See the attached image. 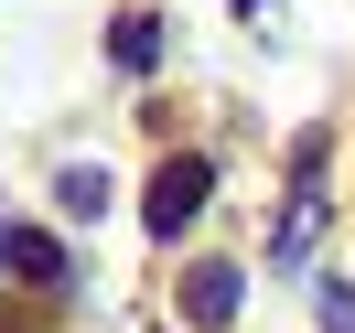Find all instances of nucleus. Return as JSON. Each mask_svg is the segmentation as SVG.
<instances>
[{
	"instance_id": "f257e3e1",
	"label": "nucleus",
	"mask_w": 355,
	"mask_h": 333,
	"mask_svg": "<svg viewBox=\"0 0 355 333\" xmlns=\"http://www.w3.org/2000/svg\"><path fill=\"white\" fill-rule=\"evenodd\" d=\"M205 194H216V161H205V151H173V161L151 172V226H162V237H173V226H194Z\"/></svg>"
},
{
	"instance_id": "f03ea898",
	"label": "nucleus",
	"mask_w": 355,
	"mask_h": 333,
	"mask_svg": "<svg viewBox=\"0 0 355 333\" xmlns=\"http://www.w3.org/2000/svg\"><path fill=\"white\" fill-rule=\"evenodd\" d=\"M237 258H194L183 269V312H194V323H237Z\"/></svg>"
},
{
	"instance_id": "7ed1b4c3",
	"label": "nucleus",
	"mask_w": 355,
	"mask_h": 333,
	"mask_svg": "<svg viewBox=\"0 0 355 333\" xmlns=\"http://www.w3.org/2000/svg\"><path fill=\"white\" fill-rule=\"evenodd\" d=\"M0 269H22V280H65V247H54V237H0Z\"/></svg>"
},
{
	"instance_id": "20e7f679",
	"label": "nucleus",
	"mask_w": 355,
	"mask_h": 333,
	"mask_svg": "<svg viewBox=\"0 0 355 333\" xmlns=\"http://www.w3.org/2000/svg\"><path fill=\"white\" fill-rule=\"evenodd\" d=\"M108 54H119V65H130V75H151V65H162V22H151V11H130Z\"/></svg>"
},
{
	"instance_id": "39448f33",
	"label": "nucleus",
	"mask_w": 355,
	"mask_h": 333,
	"mask_svg": "<svg viewBox=\"0 0 355 333\" xmlns=\"http://www.w3.org/2000/svg\"><path fill=\"white\" fill-rule=\"evenodd\" d=\"M54 194H65V215H97V204H108V172H97V161H76Z\"/></svg>"
},
{
	"instance_id": "423d86ee",
	"label": "nucleus",
	"mask_w": 355,
	"mask_h": 333,
	"mask_svg": "<svg viewBox=\"0 0 355 333\" xmlns=\"http://www.w3.org/2000/svg\"><path fill=\"white\" fill-rule=\"evenodd\" d=\"M312 226H323V204H312V194H291V215H280V258H302V247H312Z\"/></svg>"
},
{
	"instance_id": "0eeeda50",
	"label": "nucleus",
	"mask_w": 355,
	"mask_h": 333,
	"mask_svg": "<svg viewBox=\"0 0 355 333\" xmlns=\"http://www.w3.org/2000/svg\"><path fill=\"white\" fill-rule=\"evenodd\" d=\"M323 333H355V290H345V280L323 290Z\"/></svg>"
},
{
	"instance_id": "6e6552de",
	"label": "nucleus",
	"mask_w": 355,
	"mask_h": 333,
	"mask_svg": "<svg viewBox=\"0 0 355 333\" xmlns=\"http://www.w3.org/2000/svg\"><path fill=\"white\" fill-rule=\"evenodd\" d=\"M237 11H259V0H237Z\"/></svg>"
}]
</instances>
